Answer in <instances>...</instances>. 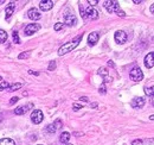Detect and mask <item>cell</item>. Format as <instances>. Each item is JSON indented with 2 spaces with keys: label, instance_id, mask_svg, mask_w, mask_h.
Segmentation results:
<instances>
[{
  "label": "cell",
  "instance_id": "1",
  "mask_svg": "<svg viewBox=\"0 0 154 145\" xmlns=\"http://www.w3.org/2000/svg\"><path fill=\"white\" fill-rule=\"evenodd\" d=\"M82 36H83V35H81V36L76 37L72 42H68V43H65L64 45H62V46L59 48V50H58V55H59V56H62V55H65V54H68V52L72 51V50H74V49L78 45L79 41L82 39Z\"/></svg>",
  "mask_w": 154,
  "mask_h": 145
},
{
  "label": "cell",
  "instance_id": "2",
  "mask_svg": "<svg viewBox=\"0 0 154 145\" xmlns=\"http://www.w3.org/2000/svg\"><path fill=\"white\" fill-rule=\"evenodd\" d=\"M129 76H131L132 81L139 82V81H141V80L143 79V73H142V70H141L139 67H134V68L131 70Z\"/></svg>",
  "mask_w": 154,
  "mask_h": 145
},
{
  "label": "cell",
  "instance_id": "3",
  "mask_svg": "<svg viewBox=\"0 0 154 145\" xmlns=\"http://www.w3.org/2000/svg\"><path fill=\"white\" fill-rule=\"evenodd\" d=\"M39 29H40V25H39V24H36V23L28 24V25L25 26V29H24V34H25V36H31V35L36 34V32L39 30Z\"/></svg>",
  "mask_w": 154,
  "mask_h": 145
},
{
  "label": "cell",
  "instance_id": "4",
  "mask_svg": "<svg viewBox=\"0 0 154 145\" xmlns=\"http://www.w3.org/2000/svg\"><path fill=\"white\" fill-rule=\"evenodd\" d=\"M44 119L43 112L40 109H35L32 113H31V120H32L33 124H40Z\"/></svg>",
  "mask_w": 154,
  "mask_h": 145
},
{
  "label": "cell",
  "instance_id": "5",
  "mask_svg": "<svg viewBox=\"0 0 154 145\" xmlns=\"http://www.w3.org/2000/svg\"><path fill=\"white\" fill-rule=\"evenodd\" d=\"M114 39L117 44H123V43H126L127 41V34L125 31H122V30H119L115 32L114 35Z\"/></svg>",
  "mask_w": 154,
  "mask_h": 145
},
{
  "label": "cell",
  "instance_id": "6",
  "mask_svg": "<svg viewBox=\"0 0 154 145\" xmlns=\"http://www.w3.org/2000/svg\"><path fill=\"white\" fill-rule=\"evenodd\" d=\"M99 16H100L99 11H97L95 7H92V6H89V7L87 9V11H85V17H88V18H90V19H97Z\"/></svg>",
  "mask_w": 154,
  "mask_h": 145
},
{
  "label": "cell",
  "instance_id": "7",
  "mask_svg": "<svg viewBox=\"0 0 154 145\" xmlns=\"http://www.w3.org/2000/svg\"><path fill=\"white\" fill-rule=\"evenodd\" d=\"M27 17L31 20H38V19L42 18V14H40V12L37 9H30L27 11Z\"/></svg>",
  "mask_w": 154,
  "mask_h": 145
},
{
  "label": "cell",
  "instance_id": "8",
  "mask_svg": "<svg viewBox=\"0 0 154 145\" xmlns=\"http://www.w3.org/2000/svg\"><path fill=\"white\" fill-rule=\"evenodd\" d=\"M52 7H53V1H51V0H43V1L39 3V9L44 12L50 11Z\"/></svg>",
  "mask_w": 154,
  "mask_h": 145
},
{
  "label": "cell",
  "instance_id": "9",
  "mask_svg": "<svg viewBox=\"0 0 154 145\" xmlns=\"http://www.w3.org/2000/svg\"><path fill=\"white\" fill-rule=\"evenodd\" d=\"M145 99L143 98H141V96H139V98H134L133 100H132V102H131V106L133 107V108H141V107H143V105H145Z\"/></svg>",
  "mask_w": 154,
  "mask_h": 145
},
{
  "label": "cell",
  "instance_id": "10",
  "mask_svg": "<svg viewBox=\"0 0 154 145\" xmlns=\"http://www.w3.org/2000/svg\"><path fill=\"white\" fill-rule=\"evenodd\" d=\"M99 38H100V35H99V32H96V31L91 32V34L89 35V37H88V43H89V45L94 46V45H95V44L99 42Z\"/></svg>",
  "mask_w": 154,
  "mask_h": 145
},
{
  "label": "cell",
  "instance_id": "11",
  "mask_svg": "<svg viewBox=\"0 0 154 145\" xmlns=\"http://www.w3.org/2000/svg\"><path fill=\"white\" fill-rule=\"evenodd\" d=\"M60 126H62V123H60L59 120H57L55 124H50V125L46 126V132L50 133V134H53V133L57 132L58 127H60Z\"/></svg>",
  "mask_w": 154,
  "mask_h": 145
},
{
  "label": "cell",
  "instance_id": "12",
  "mask_svg": "<svg viewBox=\"0 0 154 145\" xmlns=\"http://www.w3.org/2000/svg\"><path fill=\"white\" fill-rule=\"evenodd\" d=\"M64 23L68 26H74L77 23V18L74 14H65L64 16Z\"/></svg>",
  "mask_w": 154,
  "mask_h": 145
},
{
  "label": "cell",
  "instance_id": "13",
  "mask_svg": "<svg viewBox=\"0 0 154 145\" xmlns=\"http://www.w3.org/2000/svg\"><path fill=\"white\" fill-rule=\"evenodd\" d=\"M153 59H154V54L153 52H149L148 55H146V57H145V66H146V68H148V69L153 68V66H154Z\"/></svg>",
  "mask_w": 154,
  "mask_h": 145
},
{
  "label": "cell",
  "instance_id": "14",
  "mask_svg": "<svg viewBox=\"0 0 154 145\" xmlns=\"http://www.w3.org/2000/svg\"><path fill=\"white\" fill-rule=\"evenodd\" d=\"M32 107H33V105H32V104H28V105H26V106H19V107H17V108H16L14 113H16L17 115H21V114L26 113V112L28 111V108H32Z\"/></svg>",
  "mask_w": 154,
  "mask_h": 145
},
{
  "label": "cell",
  "instance_id": "15",
  "mask_svg": "<svg viewBox=\"0 0 154 145\" xmlns=\"http://www.w3.org/2000/svg\"><path fill=\"white\" fill-rule=\"evenodd\" d=\"M14 9H16V5H14V3H11L7 7H6V11H5V13H6V19L9 20L10 18H11V16L13 14V12H14Z\"/></svg>",
  "mask_w": 154,
  "mask_h": 145
},
{
  "label": "cell",
  "instance_id": "16",
  "mask_svg": "<svg viewBox=\"0 0 154 145\" xmlns=\"http://www.w3.org/2000/svg\"><path fill=\"white\" fill-rule=\"evenodd\" d=\"M103 6L106 7V10H107L109 13H113V12H114V9H115V1H109V0H107V1L103 3Z\"/></svg>",
  "mask_w": 154,
  "mask_h": 145
},
{
  "label": "cell",
  "instance_id": "17",
  "mask_svg": "<svg viewBox=\"0 0 154 145\" xmlns=\"http://www.w3.org/2000/svg\"><path fill=\"white\" fill-rule=\"evenodd\" d=\"M70 133L69 132H63L60 134V143H63V144H68L69 140H70Z\"/></svg>",
  "mask_w": 154,
  "mask_h": 145
},
{
  "label": "cell",
  "instance_id": "18",
  "mask_svg": "<svg viewBox=\"0 0 154 145\" xmlns=\"http://www.w3.org/2000/svg\"><path fill=\"white\" fill-rule=\"evenodd\" d=\"M0 145H16L14 140L11 138H3L0 139Z\"/></svg>",
  "mask_w": 154,
  "mask_h": 145
},
{
  "label": "cell",
  "instance_id": "19",
  "mask_svg": "<svg viewBox=\"0 0 154 145\" xmlns=\"http://www.w3.org/2000/svg\"><path fill=\"white\" fill-rule=\"evenodd\" d=\"M7 38H9V35H7V32L0 29V43H5V42L7 41Z\"/></svg>",
  "mask_w": 154,
  "mask_h": 145
},
{
  "label": "cell",
  "instance_id": "20",
  "mask_svg": "<svg viewBox=\"0 0 154 145\" xmlns=\"http://www.w3.org/2000/svg\"><path fill=\"white\" fill-rule=\"evenodd\" d=\"M114 12H116L117 13V16H120V17H125L126 14H125V12H123L121 9H120V6H119V4L115 1V9H114Z\"/></svg>",
  "mask_w": 154,
  "mask_h": 145
},
{
  "label": "cell",
  "instance_id": "21",
  "mask_svg": "<svg viewBox=\"0 0 154 145\" xmlns=\"http://www.w3.org/2000/svg\"><path fill=\"white\" fill-rule=\"evenodd\" d=\"M21 87V83H14V84H11L9 88H7V91L9 92H14V91H17V89H19Z\"/></svg>",
  "mask_w": 154,
  "mask_h": 145
},
{
  "label": "cell",
  "instance_id": "22",
  "mask_svg": "<svg viewBox=\"0 0 154 145\" xmlns=\"http://www.w3.org/2000/svg\"><path fill=\"white\" fill-rule=\"evenodd\" d=\"M99 74H100V75H102V76L104 77L106 82H109V81L107 80V76H108V70H107V68H100V70H99Z\"/></svg>",
  "mask_w": 154,
  "mask_h": 145
},
{
  "label": "cell",
  "instance_id": "23",
  "mask_svg": "<svg viewBox=\"0 0 154 145\" xmlns=\"http://www.w3.org/2000/svg\"><path fill=\"white\" fill-rule=\"evenodd\" d=\"M145 93L148 96H152L153 95V87H149V88H148V87H146V88H145Z\"/></svg>",
  "mask_w": 154,
  "mask_h": 145
},
{
  "label": "cell",
  "instance_id": "24",
  "mask_svg": "<svg viewBox=\"0 0 154 145\" xmlns=\"http://www.w3.org/2000/svg\"><path fill=\"white\" fill-rule=\"evenodd\" d=\"M63 26H64L63 23H56V24H55V30H56V31H59V30H62V29H63Z\"/></svg>",
  "mask_w": 154,
  "mask_h": 145
},
{
  "label": "cell",
  "instance_id": "25",
  "mask_svg": "<svg viewBox=\"0 0 154 145\" xmlns=\"http://www.w3.org/2000/svg\"><path fill=\"white\" fill-rule=\"evenodd\" d=\"M13 42L16 43V44H19L20 43V39H19V36H18V34L17 32H13Z\"/></svg>",
  "mask_w": 154,
  "mask_h": 145
},
{
  "label": "cell",
  "instance_id": "26",
  "mask_svg": "<svg viewBox=\"0 0 154 145\" xmlns=\"http://www.w3.org/2000/svg\"><path fill=\"white\" fill-rule=\"evenodd\" d=\"M9 87H10V84L6 81H3L1 84H0V88H1V89H6V88H9Z\"/></svg>",
  "mask_w": 154,
  "mask_h": 145
},
{
  "label": "cell",
  "instance_id": "27",
  "mask_svg": "<svg viewBox=\"0 0 154 145\" xmlns=\"http://www.w3.org/2000/svg\"><path fill=\"white\" fill-rule=\"evenodd\" d=\"M132 145H143V141L141 139H135L132 141Z\"/></svg>",
  "mask_w": 154,
  "mask_h": 145
},
{
  "label": "cell",
  "instance_id": "28",
  "mask_svg": "<svg viewBox=\"0 0 154 145\" xmlns=\"http://www.w3.org/2000/svg\"><path fill=\"white\" fill-rule=\"evenodd\" d=\"M72 108H74V111H78V109H81V108H82V105L74 104V105H72Z\"/></svg>",
  "mask_w": 154,
  "mask_h": 145
},
{
  "label": "cell",
  "instance_id": "29",
  "mask_svg": "<svg viewBox=\"0 0 154 145\" xmlns=\"http://www.w3.org/2000/svg\"><path fill=\"white\" fill-rule=\"evenodd\" d=\"M100 93L101 94H106V86H104V83L100 87Z\"/></svg>",
  "mask_w": 154,
  "mask_h": 145
},
{
  "label": "cell",
  "instance_id": "30",
  "mask_svg": "<svg viewBox=\"0 0 154 145\" xmlns=\"http://www.w3.org/2000/svg\"><path fill=\"white\" fill-rule=\"evenodd\" d=\"M19 100V98H17V96H13L12 99H11V101H10V105H13L14 102H17Z\"/></svg>",
  "mask_w": 154,
  "mask_h": 145
},
{
  "label": "cell",
  "instance_id": "31",
  "mask_svg": "<svg viewBox=\"0 0 154 145\" xmlns=\"http://www.w3.org/2000/svg\"><path fill=\"white\" fill-rule=\"evenodd\" d=\"M28 57V52H26V54H20L19 55V59H27Z\"/></svg>",
  "mask_w": 154,
  "mask_h": 145
},
{
  "label": "cell",
  "instance_id": "32",
  "mask_svg": "<svg viewBox=\"0 0 154 145\" xmlns=\"http://www.w3.org/2000/svg\"><path fill=\"white\" fill-rule=\"evenodd\" d=\"M55 68H56V63H55V61H53V62H51V63H50L49 69H50V70H52V69H55Z\"/></svg>",
  "mask_w": 154,
  "mask_h": 145
},
{
  "label": "cell",
  "instance_id": "33",
  "mask_svg": "<svg viewBox=\"0 0 154 145\" xmlns=\"http://www.w3.org/2000/svg\"><path fill=\"white\" fill-rule=\"evenodd\" d=\"M81 16H82V18H85V12H84V10H83V7L81 6Z\"/></svg>",
  "mask_w": 154,
  "mask_h": 145
},
{
  "label": "cell",
  "instance_id": "34",
  "mask_svg": "<svg viewBox=\"0 0 154 145\" xmlns=\"http://www.w3.org/2000/svg\"><path fill=\"white\" fill-rule=\"evenodd\" d=\"M108 66H110L111 68H114V67H115V64L113 63V61H108Z\"/></svg>",
  "mask_w": 154,
  "mask_h": 145
},
{
  "label": "cell",
  "instance_id": "35",
  "mask_svg": "<svg viewBox=\"0 0 154 145\" xmlns=\"http://www.w3.org/2000/svg\"><path fill=\"white\" fill-rule=\"evenodd\" d=\"M79 100H82L83 102H88V98H85V96H83V98H81Z\"/></svg>",
  "mask_w": 154,
  "mask_h": 145
},
{
  "label": "cell",
  "instance_id": "36",
  "mask_svg": "<svg viewBox=\"0 0 154 145\" xmlns=\"http://www.w3.org/2000/svg\"><path fill=\"white\" fill-rule=\"evenodd\" d=\"M90 5H95V4H99V1H97V0H96V1H88Z\"/></svg>",
  "mask_w": 154,
  "mask_h": 145
},
{
  "label": "cell",
  "instance_id": "37",
  "mask_svg": "<svg viewBox=\"0 0 154 145\" xmlns=\"http://www.w3.org/2000/svg\"><path fill=\"white\" fill-rule=\"evenodd\" d=\"M3 119H4V117H3V114H0V123L3 121Z\"/></svg>",
  "mask_w": 154,
  "mask_h": 145
},
{
  "label": "cell",
  "instance_id": "38",
  "mask_svg": "<svg viewBox=\"0 0 154 145\" xmlns=\"http://www.w3.org/2000/svg\"><path fill=\"white\" fill-rule=\"evenodd\" d=\"M141 1H140V0H134V4H140Z\"/></svg>",
  "mask_w": 154,
  "mask_h": 145
},
{
  "label": "cell",
  "instance_id": "39",
  "mask_svg": "<svg viewBox=\"0 0 154 145\" xmlns=\"http://www.w3.org/2000/svg\"><path fill=\"white\" fill-rule=\"evenodd\" d=\"M153 11H154V6H153V5H152V6H150V12H152V13H153Z\"/></svg>",
  "mask_w": 154,
  "mask_h": 145
},
{
  "label": "cell",
  "instance_id": "40",
  "mask_svg": "<svg viewBox=\"0 0 154 145\" xmlns=\"http://www.w3.org/2000/svg\"><path fill=\"white\" fill-rule=\"evenodd\" d=\"M67 145H71V144H67Z\"/></svg>",
  "mask_w": 154,
  "mask_h": 145
},
{
  "label": "cell",
  "instance_id": "41",
  "mask_svg": "<svg viewBox=\"0 0 154 145\" xmlns=\"http://www.w3.org/2000/svg\"><path fill=\"white\" fill-rule=\"evenodd\" d=\"M0 91H3V89H1V88H0Z\"/></svg>",
  "mask_w": 154,
  "mask_h": 145
},
{
  "label": "cell",
  "instance_id": "42",
  "mask_svg": "<svg viewBox=\"0 0 154 145\" xmlns=\"http://www.w3.org/2000/svg\"><path fill=\"white\" fill-rule=\"evenodd\" d=\"M0 80H1V77H0Z\"/></svg>",
  "mask_w": 154,
  "mask_h": 145
}]
</instances>
